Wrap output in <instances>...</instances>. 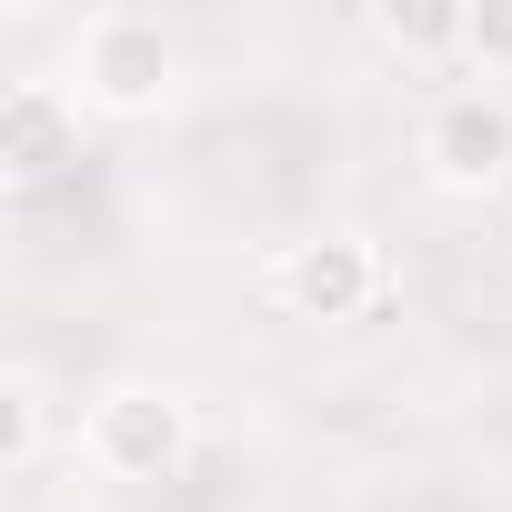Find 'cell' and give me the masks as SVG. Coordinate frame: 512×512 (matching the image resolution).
Returning <instances> with one entry per match:
<instances>
[{
    "mask_svg": "<svg viewBox=\"0 0 512 512\" xmlns=\"http://www.w3.org/2000/svg\"><path fill=\"white\" fill-rule=\"evenodd\" d=\"M181 81V41L151 21V11H91L71 31V101L81 111H111V121H141L161 111Z\"/></svg>",
    "mask_w": 512,
    "mask_h": 512,
    "instance_id": "1",
    "label": "cell"
},
{
    "mask_svg": "<svg viewBox=\"0 0 512 512\" xmlns=\"http://www.w3.org/2000/svg\"><path fill=\"white\" fill-rule=\"evenodd\" d=\"M81 452L111 482H171L191 462V402L171 382H111L81 422Z\"/></svg>",
    "mask_w": 512,
    "mask_h": 512,
    "instance_id": "2",
    "label": "cell"
},
{
    "mask_svg": "<svg viewBox=\"0 0 512 512\" xmlns=\"http://www.w3.org/2000/svg\"><path fill=\"white\" fill-rule=\"evenodd\" d=\"M422 171H432L442 191H462V201L502 191V181H512V91L452 81V91L422 111Z\"/></svg>",
    "mask_w": 512,
    "mask_h": 512,
    "instance_id": "3",
    "label": "cell"
},
{
    "mask_svg": "<svg viewBox=\"0 0 512 512\" xmlns=\"http://www.w3.org/2000/svg\"><path fill=\"white\" fill-rule=\"evenodd\" d=\"M272 292H282L292 322H362L382 302V251H372V231L322 221V231H302L272 262Z\"/></svg>",
    "mask_w": 512,
    "mask_h": 512,
    "instance_id": "4",
    "label": "cell"
},
{
    "mask_svg": "<svg viewBox=\"0 0 512 512\" xmlns=\"http://www.w3.org/2000/svg\"><path fill=\"white\" fill-rule=\"evenodd\" d=\"M81 161V101L71 81H11L0 91V171L11 181H51Z\"/></svg>",
    "mask_w": 512,
    "mask_h": 512,
    "instance_id": "5",
    "label": "cell"
},
{
    "mask_svg": "<svg viewBox=\"0 0 512 512\" xmlns=\"http://www.w3.org/2000/svg\"><path fill=\"white\" fill-rule=\"evenodd\" d=\"M41 432H51L41 372H0V472H31L41 462Z\"/></svg>",
    "mask_w": 512,
    "mask_h": 512,
    "instance_id": "6",
    "label": "cell"
},
{
    "mask_svg": "<svg viewBox=\"0 0 512 512\" xmlns=\"http://www.w3.org/2000/svg\"><path fill=\"white\" fill-rule=\"evenodd\" d=\"M462 61L472 81H512V0H462Z\"/></svg>",
    "mask_w": 512,
    "mask_h": 512,
    "instance_id": "7",
    "label": "cell"
},
{
    "mask_svg": "<svg viewBox=\"0 0 512 512\" xmlns=\"http://www.w3.org/2000/svg\"><path fill=\"white\" fill-rule=\"evenodd\" d=\"M372 31L392 51H462V11L452 0H422V11H372Z\"/></svg>",
    "mask_w": 512,
    "mask_h": 512,
    "instance_id": "8",
    "label": "cell"
}]
</instances>
